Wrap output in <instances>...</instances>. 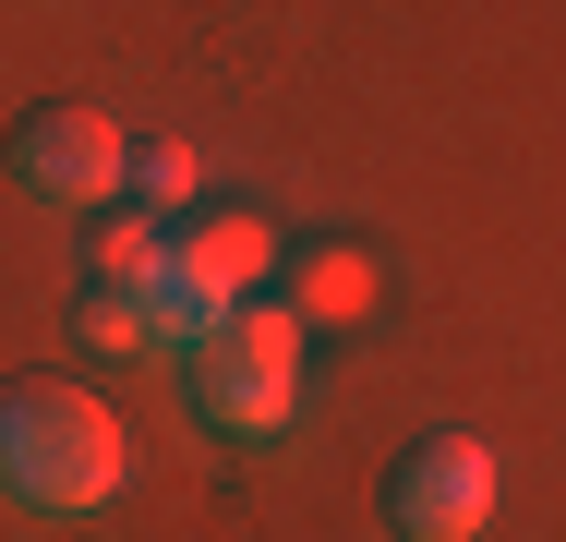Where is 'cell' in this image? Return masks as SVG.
I'll return each instance as SVG.
<instances>
[{
    "instance_id": "cell-1",
    "label": "cell",
    "mask_w": 566,
    "mask_h": 542,
    "mask_svg": "<svg viewBox=\"0 0 566 542\" xmlns=\"http://www.w3.org/2000/svg\"><path fill=\"white\" fill-rule=\"evenodd\" d=\"M120 482H133V434H120L109 398H85L61 374H36V386L0 398V494H24L36 519H85V507H109Z\"/></svg>"
},
{
    "instance_id": "cell-2",
    "label": "cell",
    "mask_w": 566,
    "mask_h": 542,
    "mask_svg": "<svg viewBox=\"0 0 566 542\" xmlns=\"http://www.w3.org/2000/svg\"><path fill=\"white\" fill-rule=\"evenodd\" d=\"M302 337H314V325L290 314V302H241V314L181 362L206 434H253V446H265V434L302 423Z\"/></svg>"
},
{
    "instance_id": "cell-3",
    "label": "cell",
    "mask_w": 566,
    "mask_h": 542,
    "mask_svg": "<svg viewBox=\"0 0 566 542\" xmlns=\"http://www.w3.org/2000/svg\"><path fill=\"white\" fill-rule=\"evenodd\" d=\"M12 181L49 206H109V194H133V133L85 97H49L12 121Z\"/></svg>"
},
{
    "instance_id": "cell-4",
    "label": "cell",
    "mask_w": 566,
    "mask_h": 542,
    "mask_svg": "<svg viewBox=\"0 0 566 542\" xmlns=\"http://www.w3.org/2000/svg\"><path fill=\"white\" fill-rule=\"evenodd\" d=\"M386 531L398 542H482L494 531V446L482 434H422L386 470Z\"/></svg>"
},
{
    "instance_id": "cell-5",
    "label": "cell",
    "mask_w": 566,
    "mask_h": 542,
    "mask_svg": "<svg viewBox=\"0 0 566 542\" xmlns=\"http://www.w3.org/2000/svg\"><path fill=\"white\" fill-rule=\"evenodd\" d=\"M229 314H241V302H229L206 265H181V241H169V265L145 278V350H157V362H193Z\"/></svg>"
},
{
    "instance_id": "cell-6",
    "label": "cell",
    "mask_w": 566,
    "mask_h": 542,
    "mask_svg": "<svg viewBox=\"0 0 566 542\" xmlns=\"http://www.w3.org/2000/svg\"><path fill=\"white\" fill-rule=\"evenodd\" d=\"M290 314H302V325L374 314V253H361V241H314V253H290Z\"/></svg>"
},
{
    "instance_id": "cell-7",
    "label": "cell",
    "mask_w": 566,
    "mask_h": 542,
    "mask_svg": "<svg viewBox=\"0 0 566 542\" xmlns=\"http://www.w3.org/2000/svg\"><path fill=\"white\" fill-rule=\"evenodd\" d=\"M181 265H206V278L229 290V302H253V278L277 265V229L229 206V217H206V229H181Z\"/></svg>"
},
{
    "instance_id": "cell-8",
    "label": "cell",
    "mask_w": 566,
    "mask_h": 542,
    "mask_svg": "<svg viewBox=\"0 0 566 542\" xmlns=\"http://www.w3.org/2000/svg\"><path fill=\"white\" fill-rule=\"evenodd\" d=\"M157 265H169V229H157L145 206H109V217H97V241H85V278H120V290H145Z\"/></svg>"
},
{
    "instance_id": "cell-9",
    "label": "cell",
    "mask_w": 566,
    "mask_h": 542,
    "mask_svg": "<svg viewBox=\"0 0 566 542\" xmlns=\"http://www.w3.org/2000/svg\"><path fill=\"white\" fill-rule=\"evenodd\" d=\"M73 337L109 350V362H157V350H145V290H120V278H85V290H73Z\"/></svg>"
},
{
    "instance_id": "cell-10",
    "label": "cell",
    "mask_w": 566,
    "mask_h": 542,
    "mask_svg": "<svg viewBox=\"0 0 566 542\" xmlns=\"http://www.w3.org/2000/svg\"><path fill=\"white\" fill-rule=\"evenodd\" d=\"M193 181H206L193 145H133V206H145V217H181V206H193Z\"/></svg>"
}]
</instances>
